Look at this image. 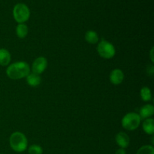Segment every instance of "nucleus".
Masks as SVG:
<instances>
[{
  "label": "nucleus",
  "instance_id": "obj_15",
  "mask_svg": "<svg viewBox=\"0 0 154 154\" xmlns=\"http://www.w3.org/2000/svg\"><path fill=\"white\" fill-rule=\"evenodd\" d=\"M140 96L141 99L144 102H149L152 99V93L150 89L147 87H142L140 91Z\"/></svg>",
  "mask_w": 154,
  "mask_h": 154
},
{
  "label": "nucleus",
  "instance_id": "obj_7",
  "mask_svg": "<svg viewBox=\"0 0 154 154\" xmlns=\"http://www.w3.org/2000/svg\"><path fill=\"white\" fill-rule=\"evenodd\" d=\"M109 78L111 84H113L114 85H119L124 80V74L121 69H115L111 71Z\"/></svg>",
  "mask_w": 154,
  "mask_h": 154
},
{
  "label": "nucleus",
  "instance_id": "obj_17",
  "mask_svg": "<svg viewBox=\"0 0 154 154\" xmlns=\"http://www.w3.org/2000/svg\"><path fill=\"white\" fill-rule=\"evenodd\" d=\"M28 152L29 154H42L43 149L41 146L37 145V144H32L29 147Z\"/></svg>",
  "mask_w": 154,
  "mask_h": 154
},
{
  "label": "nucleus",
  "instance_id": "obj_14",
  "mask_svg": "<svg viewBox=\"0 0 154 154\" xmlns=\"http://www.w3.org/2000/svg\"><path fill=\"white\" fill-rule=\"evenodd\" d=\"M16 33L20 38H24L28 34V26L24 23H19L16 27Z\"/></svg>",
  "mask_w": 154,
  "mask_h": 154
},
{
  "label": "nucleus",
  "instance_id": "obj_1",
  "mask_svg": "<svg viewBox=\"0 0 154 154\" xmlns=\"http://www.w3.org/2000/svg\"><path fill=\"white\" fill-rule=\"evenodd\" d=\"M29 73V65L26 62H17L10 65L6 69L8 77L12 80H19L26 78Z\"/></svg>",
  "mask_w": 154,
  "mask_h": 154
},
{
  "label": "nucleus",
  "instance_id": "obj_10",
  "mask_svg": "<svg viewBox=\"0 0 154 154\" xmlns=\"http://www.w3.org/2000/svg\"><path fill=\"white\" fill-rule=\"evenodd\" d=\"M11 59V54L8 50L1 48L0 49V66H6L10 63Z\"/></svg>",
  "mask_w": 154,
  "mask_h": 154
},
{
  "label": "nucleus",
  "instance_id": "obj_4",
  "mask_svg": "<svg viewBox=\"0 0 154 154\" xmlns=\"http://www.w3.org/2000/svg\"><path fill=\"white\" fill-rule=\"evenodd\" d=\"M13 16L18 23H23L29 19V8L23 3H18L14 7Z\"/></svg>",
  "mask_w": 154,
  "mask_h": 154
},
{
  "label": "nucleus",
  "instance_id": "obj_9",
  "mask_svg": "<svg viewBox=\"0 0 154 154\" xmlns=\"http://www.w3.org/2000/svg\"><path fill=\"white\" fill-rule=\"evenodd\" d=\"M154 114V107L153 105H145L141 108L139 113V116L141 119H147L150 118V117L153 115Z\"/></svg>",
  "mask_w": 154,
  "mask_h": 154
},
{
  "label": "nucleus",
  "instance_id": "obj_3",
  "mask_svg": "<svg viewBox=\"0 0 154 154\" xmlns=\"http://www.w3.org/2000/svg\"><path fill=\"white\" fill-rule=\"evenodd\" d=\"M141 120L139 114L135 112L128 113L122 119V126L126 130L133 131L138 128L141 124Z\"/></svg>",
  "mask_w": 154,
  "mask_h": 154
},
{
  "label": "nucleus",
  "instance_id": "obj_13",
  "mask_svg": "<svg viewBox=\"0 0 154 154\" xmlns=\"http://www.w3.org/2000/svg\"><path fill=\"white\" fill-rule=\"evenodd\" d=\"M85 40L88 43L92 44V45H95V44L98 43V42L99 40V38L96 32L93 31V30H89L85 34Z\"/></svg>",
  "mask_w": 154,
  "mask_h": 154
},
{
  "label": "nucleus",
  "instance_id": "obj_20",
  "mask_svg": "<svg viewBox=\"0 0 154 154\" xmlns=\"http://www.w3.org/2000/svg\"><path fill=\"white\" fill-rule=\"evenodd\" d=\"M0 154H2V153H0Z\"/></svg>",
  "mask_w": 154,
  "mask_h": 154
},
{
  "label": "nucleus",
  "instance_id": "obj_5",
  "mask_svg": "<svg viewBox=\"0 0 154 154\" xmlns=\"http://www.w3.org/2000/svg\"><path fill=\"white\" fill-rule=\"evenodd\" d=\"M97 51L100 57L107 60L113 58L116 54V50L114 45L105 40H102L99 42L97 46Z\"/></svg>",
  "mask_w": 154,
  "mask_h": 154
},
{
  "label": "nucleus",
  "instance_id": "obj_11",
  "mask_svg": "<svg viewBox=\"0 0 154 154\" xmlns=\"http://www.w3.org/2000/svg\"><path fill=\"white\" fill-rule=\"evenodd\" d=\"M41 79L39 75L35 73H29L26 76V82L31 87H37L41 84Z\"/></svg>",
  "mask_w": 154,
  "mask_h": 154
},
{
  "label": "nucleus",
  "instance_id": "obj_2",
  "mask_svg": "<svg viewBox=\"0 0 154 154\" xmlns=\"http://www.w3.org/2000/svg\"><path fill=\"white\" fill-rule=\"evenodd\" d=\"M9 143L12 150L17 153L25 151L28 147V141L24 134L20 132H15L11 134Z\"/></svg>",
  "mask_w": 154,
  "mask_h": 154
},
{
  "label": "nucleus",
  "instance_id": "obj_19",
  "mask_svg": "<svg viewBox=\"0 0 154 154\" xmlns=\"http://www.w3.org/2000/svg\"><path fill=\"white\" fill-rule=\"evenodd\" d=\"M153 48H152L151 51H150V59H151V61L153 63L154 60H153Z\"/></svg>",
  "mask_w": 154,
  "mask_h": 154
},
{
  "label": "nucleus",
  "instance_id": "obj_8",
  "mask_svg": "<svg viewBox=\"0 0 154 154\" xmlns=\"http://www.w3.org/2000/svg\"><path fill=\"white\" fill-rule=\"evenodd\" d=\"M116 143L118 146H120V148L125 149L129 147L130 139H129V135L125 132H119L115 136Z\"/></svg>",
  "mask_w": 154,
  "mask_h": 154
},
{
  "label": "nucleus",
  "instance_id": "obj_6",
  "mask_svg": "<svg viewBox=\"0 0 154 154\" xmlns=\"http://www.w3.org/2000/svg\"><path fill=\"white\" fill-rule=\"evenodd\" d=\"M48 66V61L47 59L44 57H38L33 62L32 66V73L37 74V75H41L45 72V69Z\"/></svg>",
  "mask_w": 154,
  "mask_h": 154
},
{
  "label": "nucleus",
  "instance_id": "obj_16",
  "mask_svg": "<svg viewBox=\"0 0 154 154\" xmlns=\"http://www.w3.org/2000/svg\"><path fill=\"white\" fill-rule=\"evenodd\" d=\"M136 154H154V148L152 145H144L138 149Z\"/></svg>",
  "mask_w": 154,
  "mask_h": 154
},
{
  "label": "nucleus",
  "instance_id": "obj_18",
  "mask_svg": "<svg viewBox=\"0 0 154 154\" xmlns=\"http://www.w3.org/2000/svg\"><path fill=\"white\" fill-rule=\"evenodd\" d=\"M115 154H126V150H125V149L120 148V149H118L117 151H116Z\"/></svg>",
  "mask_w": 154,
  "mask_h": 154
},
{
  "label": "nucleus",
  "instance_id": "obj_12",
  "mask_svg": "<svg viewBox=\"0 0 154 154\" xmlns=\"http://www.w3.org/2000/svg\"><path fill=\"white\" fill-rule=\"evenodd\" d=\"M143 129L148 135H153L154 133V120L152 118H147L143 122Z\"/></svg>",
  "mask_w": 154,
  "mask_h": 154
}]
</instances>
